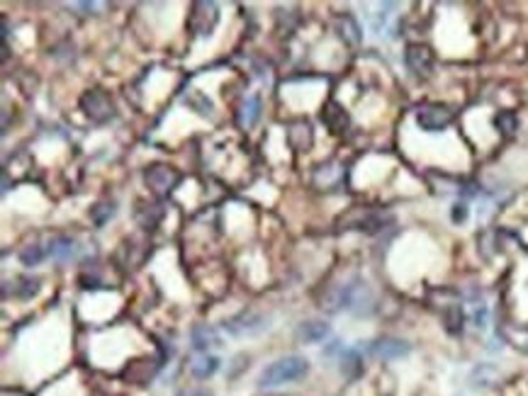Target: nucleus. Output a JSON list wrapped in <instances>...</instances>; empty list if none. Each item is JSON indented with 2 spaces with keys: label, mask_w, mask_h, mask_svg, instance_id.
Returning <instances> with one entry per match:
<instances>
[{
  "label": "nucleus",
  "mask_w": 528,
  "mask_h": 396,
  "mask_svg": "<svg viewBox=\"0 0 528 396\" xmlns=\"http://www.w3.org/2000/svg\"><path fill=\"white\" fill-rule=\"evenodd\" d=\"M409 343L399 338H378L375 343H370V353L378 360H385V363H392V360H402L409 355Z\"/></svg>",
  "instance_id": "9"
},
{
  "label": "nucleus",
  "mask_w": 528,
  "mask_h": 396,
  "mask_svg": "<svg viewBox=\"0 0 528 396\" xmlns=\"http://www.w3.org/2000/svg\"><path fill=\"white\" fill-rule=\"evenodd\" d=\"M178 182H180V173L173 166H166V163H154V166H149L144 171V185L156 197L171 195L178 187Z\"/></svg>",
  "instance_id": "3"
},
{
  "label": "nucleus",
  "mask_w": 528,
  "mask_h": 396,
  "mask_svg": "<svg viewBox=\"0 0 528 396\" xmlns=\"http://www.w3.org/2000/svg\"><path fill=\"white\" fill-rule=\"evenodd\" d=\"M258 115H261V97L258 95L246 97V102L241 105V125L254 127L256 120H258Z\"/></svg>",
  "instance_id": "23"
},
{
  "label": "nucleus",
  "mask_w": 528,
  "mask_h": 396,
  "mask_svg": "<svg viewBox=\"0 0 528 396\" xmlns=\"http://www.w3.org/2000/svg\"><path fill=\"white\" fill-rule=\"evenodd\" d=\"M190 343H192V348H195L197 353L205 355L210 348H219L222 340H219V335H217V331L212 328V326L200 324V326H195V328H192V333H190Z\"/></svg>",
  "instance_id": "13"
},
{
  "label": "nucleus",
  "mask_w": 528,
  "mask_h": 396,
  "mask_svg": "<svg viewBox=\"0 0 528 396\" xmlns=\"http://www.w3.org/2000/svg\"><path fill=\"white\" fill-rule=\"evenodd\" d=\"M115 212H117V205L115 202H100V205H95L91 209V219L95 221L98 226H105L107 221L115 216Z\"/></svg>",
  "instance_id": "25"
},
{
  "label": "nucleus",
  "mask_w": 528,
  "mask_h": 396,
  "mask_svg": "<svg viewBox=\"0 0 528 396\" xmlns=\"http://www.w3.org/2000/svg\"><path fill=\"white\" fill-rule=\"evenodd\" d=\"M463 321H465V316H463V309L458 304H451L446 306V311H443V326H446V331L451 335H460L463 333Z\"/></svg>",
  "instance_id": "21"
},
{
  "label": "nucleus",
  "mask_w": 528,
  "mask_h": 396,
  "mask_svg": "<svg viewBox=\"0 0 528 396\" xmlns=\"http://www.w3.org/2000/svg\"><path fill=\"white\" fill-rule=\"evenodd\" d=\"M453 120H456V110L448 105H441V102L424 105L417 112V125L424 132H443L453 125Z\"/></svg>",
  "instance_id": "4"
},
{
  "label": "nucleus",
  "mask_w": 528,
  "mask_h": 396,
  "mask_svg": "<svg viewBox=\"0 0 528 396\" xmlns=\"http://www.w3.org/2000/svg\"><path fill=\"white\" fill-rule=\"evenodd\" d=\"M44 258V248L39 244H29L22 248V253H20V263L32 267V265H39Z\"/></svg>",
  "instance_id": "27"
},
{
  "label": "nucleus",
  "mask_w": 528,
  "mask_h": 396,
  "mask_svg": "<svg viewBox=\"0 0 528 396\" xmlns=\"http://www.w3.org/2000/svg\"><path fill=\"white\" fill-rule=\"evenodd\" d=\"M339 363H341V372L343 377L348 379H355L363 374V358H360L358 350L353 348H343L341 355H339Z\"/></svg>",
  "instance_id": "16"
},
{
  "label": "nucleus",
  "mask_w": 528,
  "mask_h": 396,
  "mask_svg": "<svg viewBox=\"0 0 528 396\" xmlns=\"http://www.w3.org/2000/svg\"><path fill=\"white\" fill-rule=\"evenodd\" d=\"M219 370V360L215 358V355H200V358H195L190 363V372H192V377H197V379H207V377H212V374Z\"/></svg>",
  "instance_id": "19"
},
{
  "label": "nucleus",
  "mask_w": 528,
  "mask_h": 396,
  "mask_svg": "<svg viewBox=\"0 0 528 396\" xmlns=\"http://www.w3.org/2000/svg\"><path fill=\"white\" fill-rule=\"evenodd\" d=\"M185 105H190L192 110L200 112V115H212V100L200 90H192L190 95L185 97Z\"/></svg>",
  "instance_id": "26"
},
{
  "label": "nucleus",
  "mask_w": 528,
  "mask_h": 396,
  "mask_svg": "<svg viewBox=\"0 0 528 396\" xmlns=\"http://www.w3.org/2000/svg\"><path fill=\"white\" fill-rule=\"evenodd\" d=\"M217 22H219V8H217L215 3H207V0L192 3L190 17H187V24H190L192 34H197V37H210V34L215 32Z\"/></svg>",
  "instance_id": "5"
},
{
  "label": "nucleus",
  "mask_w": 528,
  "mask_h": 396,
  "mask_svg": "<svg viewBox=\"0 0 528 396\" xmlns=\"http://www.w3.org/2000/svg\"><path fill=\"white\" fill-rule=\"evenodd\" d=\"M78 105H81L83 115L91 122H95V125H105V122H110L115 117V102L100 88H93V90L83 93Z\"/></svg>",
  "instance_id": "2"
},
{
  "label": "nucleus",
  "mask_w": 528,
  "mask_h": 396,
  "mask_svg": "<svg viewBox=\"0 0 528 396\" xmlns=\"http://www.w3.org/2000/svg\"><path fill=\"white\" fill-rule=\"evenodd\" d=\"M322 122L329 127V132L332 134H343L348 129V125H351V120H348V112L343 110L339 102H327V107L322 110Z\"/></svg>",
  "instance_id": "11"
},
{
  "label": "nucleus",
  "mask_w": 528,
  "mask_h": 396,
  "mask_svg": "<svg viewBox=\"0 0 528 396\" xmlns=\"http://www.w3.org/2000/svg\"><path fill=\"white\" fill-rule=\"evenodd\" d=\"M334 29H336L339 39L348 47H358L360 39H363V32H360V24L355 22L351 15H339L336 22H334Z\"/></svg>",
  "instance_id": "14"
},
{
  "label": "nucleus",
  "mask_w": 528,
  "mask_h": 396,
  "mask_svg": "<svg viewBox=\"0 0 528 396\" xmlns=\"http://www.w3.org/2000/svg\"><path fill=\"white\" fill-rule=\"evenodd\" d=\"M159 367H161V358H141V360H134V363L125 370V377L130 379V382L146 384L149 379H154Z\"/></svg>",
  "instance_id": "10"
},
{
  "label": "nucleus",
  "mask_w": 528,
  "mask_h": 396,
  "mask_svg": "<svg viewBox=\"0 0 528 396\" xmlns=\"http://www.w3.org/2000/svg\"><path fill=\"white\" fill-rule=\"evenodd\" d=\"M268 319L263 314L256 311H241V314L231 316L229 321H224V331L234 338H244V335H258L263 331H268Z\"/></svg>",
  "instance_id": "6"
},
{
  "label": "nucleus",
  "mask_w": 528,
  "mask_h": 396,
  "mask_svg": "<svg viewBox=\"0 0 528 396\" xmlns=\"http://www.w3.org/2000/svg\"><path fill=\"white\" fill-rule=\"evenodd\" d=\"M467 219V207L465 205H456L453 207V221L456 224H460V221H465Z\"/></svg>",
  "instance_id": "28"
},
{
  "label": "nucleus",
  "mask_w": 528,
  "mask_h": 396,
  "mask_svg": "<svg viewBox=\"0 0 528 396\" xmlns=\"http://www.w3.org/2000/svg\"><path fill=\"white\" fill-rule=\"evenodd\" d=\"M288 141H290V146H293L295 151H309V148H312V143H314L312 125H309V122H304V120L290 125Z\"/></svg>",
  "instance_id": "12"
},
{
  "label": "nucleus",
  "mask_w": 528,
  "mask_h": 396,
  "mask_svg": "<svg viewBox=\"0 0 528 396\" xmlns=\"http://www.w3.org/2000/svg\"><path fill=\"white\" fill-rule=\"evenodd\" d=\"M404 63L417 78H426L433 71V52L426 44H409L404 52Z\"/></svg>",
  "instance_id": "8"
},
{
  "label": "nucleus",
  "mask_w": 528,
  "mask_h": 396,
  "mask_svg": "<svg viewBox=\"0 0 528 396\" xmlns=\"http://www.w3.org/2000/svg\"><path fill=\"white\" fill-rule=\"evenodd\" d=\"M495 127L499 129V134H504V136H514L516 129H519V117L511 110H502L497 112L495 117Z\"/></svg>",
  "instance_id": "22"
},
{
  "label": "nucleus",
  "mask_w": 528,
  "mask_h": 396,
  "mask_svg": "<svg viewBox=\"0 0 528 396\" xmlns=\"http://www.w3.org/2000/svg\"><path fill=\"white\" fill-rule=\"evenodd\" d=\"M47 253L52 255L54 260H59V263H66V260H71L73 253H76V244H73L68 236H56V239L49 241Z\"/></svg>",
  "instance_id": "17"
},
{
  "label": "nucleus",
  "mask_w": 528,
  "mask_h": 396,
  "mask_svg": "<svg viewBox=\"0 0 528 396\" xmlns=\"http://www.w3.org/2000/svg\"><path fill=\"white\" fill-rule=\"evenodd\" d=\"M295 335H297L300 343H322L329 335V324H324V321H304V324L297 326Z\"/></svg>",
  "instance_id": "15"
},
{
  "label": "nucleus",
  "mask_w": 528,
  "mask_h": 396,
  "mask_svg": "<svg viewBox=\"0 0 528 396\" xmlns=\"http://www.w3.org/2000/svg\"><path fill=\"white\" fill-rule=\"evenodd\" d=\"M348 229H358L363 234H380L392 224V214L387 212H353L346 216Z\"/></svg>",
  "instance_id": "7"
},
{
  "label": "nucleus",
  "mask_w": 528,
  "mask_h": 396,
  "mask_svg": "<svg viewBox=\"0 0 528 396\" xmlns=\"http://www.w3.org/2000/svg\"><path fill=\"white\" fill-rule=\"evenodd\" d=\"M39 290H42V280H39V277L24 275V277H15V282H13V294L24 301L37 296Z\"/></svg>",
  "instance_id": "18"
},
{
  "label": "nucleus",
  "mask_w": 528,
  "mask_h": 396,
  "mask_svg": "<svg viewBox=\"0 0 528 396\" xmlns=\"http://www.w3.org/2000/svg\"><path fill=\"white\" fill-rule=\"evenodd\" d=\"M307 372H309L307 358H302V355H288V358H280L275 360L273 365H268V367L261 372L258 384L261 387H280V384L297 382V379H302Z\"/></svg>",
  "instance_id": "1"
},
{
  "label": "nucleus",
  "mask_w": 528,
  "mask_h": 396,
  "mask_svg": "<svg viewBox=\"0 0 528 396\" xmlns=\"http://www.w3.org/2000/svg\"><path fill=\"white\" fill-rule=\"evenodd\" d=\"M341 177V168L334 166V163H327V166H319V171L314 173V182L319 187H329Z\"/></svg>",
  "instance_id": "24"
},
{
  "label": "nucleus",
  "mask_w": 528,
  "mask_h": 396,
  "mask_svg": "<svg viewBox=\"0 0 528 396\" xmlns=\"http://www.w3.org/2000/svg\"><path fill=\"white\" fill-rule=\"evenodd\" d=\"M178 396H210V392H205V389H185Z\"/></svg>",
  "instance_id": "29"
},
{
  "label": "nucleus",
  "mask_w": 528,
  "mask_h": 396,
  "mask_svg": "<svg viewBox=\"0 0 528 396\" xmlns=\"http://www.w3.org/2000/svg\"><path fill=\"white\" fill-rule=\"evenodd\" d=\"M161 216H164L161 205H139L137 207V221H139V226H144V229H156Z\"/></svg>",
  "instance_id": "20"
}]
</instances>
